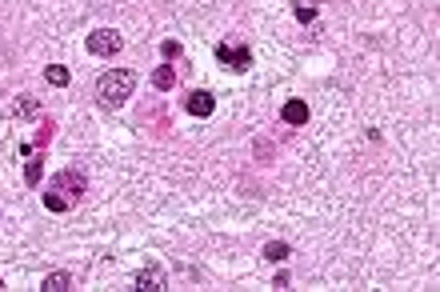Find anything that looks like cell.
<instances>
[{
  "mask_svg": "<svg viewBox=\"0 0 440 292\" xmlns=\"http://www.w3.org/2000/svg\"><path fill=\"white\" fill-rule=\"evenodd\" d=\"M85 49L92 52V56H116V52L124 49V37L116 28H97V32H88Z\"/></svg>",
  "mask_w": 440,
  "mask_h": 292,
  "instance_id": "3",
  "label": "cell"
},
{
  "mask_svg": "<svg viewBox=\"0 0 440 292\" xmlns=\"http://www.w3.org/2000/svg\"><path fill=\"white\" fill-rule=\"evenodd\" d=\"M0 288H4V276H0Z\"/></svg>",
  "mask_w": 440,
  "mask_h": 292,
  "instance_id": "17",
  "label": "cell"
},
{
  "mask_svg": "<svg viewBox=\"0 0 440 292\" xmlns=\"http://www.w3.org/2000/svg\"><path fill=\"white\" fill-rule=\"evenodd\" d=\"M293 13H296L300 25H312L320 16V0H293Z\"/></svg>",
  "mask_w": 440,
  "mask_h": 292,
  "instance_id": "10",
  "label": "cell"
},
{
  "mask_svg": "<svg viewBox=\"0 0 440 292\" xmlns=\"http://www.w3.org/2000/svg\"><path fill=\"white\" fill-rule=\"evenodd\" d=\"M172 85H176V68H172V64H157V68H152V88H157V92H169Z\"/></svg>",
  "mask_w": 440,
  "mask_h": 292,
  "instance_id": "9",
  "label": "cell"
},
{
  "mask_svg": "<svg viewBox=\"0 0 440 292\" xmlns=\"http://www.w3.org/2000/svg\"><path fill=\"white\" fill-rule=\"evenodd\" d=\"M216 61L233 73H248L252 68V49L248 44H216Z\"/></svg>",
  "mask_w": 440,
  "mask_h": 292,
  "instance_id": "4",
  "label": "cell"
},
{
  "mask_svg": "<svg viewBox=\"0 0 440 292\" xmlns=\"http://www.w3.org/2000/svg\"><path fill=\"white\" fill-rule=\"evenodd\" d=\"M44 181V157H40V148H32L25 160V184L28 188H37V184Z\"/></svg>",
  "mask_w": 440,
  "mask_h": 292,
  "instance_id": "8",
  "label": "cell"
},
{
  "mask_svg": "<svg viewBox=\"0 0 440 292\" xmlns=\"http://www.w3.org/2000/svg\"><path fill=\"white\" fill-rule=\"evenodd\" d=\"M184 112L196 116V121H208V116L216 112V97H212L208 88H192V92L184 97Z\"/></svg>",
  "mask_w": 440,
  "mask_h": 292,
  "instance_id": "5",
  "label": "cell"
},
{
  "mask_svg": "<svg viewBox=\"0 0 440 292\" xmlns=\"http://www.w3.org/2000/svg\"><path fill=\"white\" fill-rule=\"evenodd\" d=\"M308 116H312V112H308L305 100H284V109H281V121H284V124H293V128H305Z\"/></svg>",
  "mask_w": 440,
  "mask_h": 292,
  "instance_id": "7",
  "label": "cell"
},
{
  "mask_svg": "<svg viewBox=\"0 0 440 292\" xmlns=\"http://www.w3.org/2000/svg\"><path fill=\"white\" fill-rule=\"evenodd\" d=\"M37 112H40V100L37 97H20V100H16V116H20V121H32Z\"/></svg>",
  "mask_w": 440,
  "mask_h": 292,
  "instance_id": "14",
  "label": "cell"
},
{
  "mask_svg": "<svg viewBox=\"0 0 440 292\" xmlns=\"http://www.w3.org/2000/svg\"><path fill=\"white\" fill-rule=\"evenodd\" d=\"M136 92V73L133 68H112L97 80V104L100 109H121L124 100Z\"/></svg>",
  "mask_w": 440,
  "mask_h": 292,
  "instance_id": "2",
  "label": "cell"
},
{
  "mask_svg": "<svg viewBox=\"0 0 440 292\" xmlns=\"http://www.w3.org/2000/svg\"><path fill=\"white\" fill-rule=\"evenodd\" d=\"M52 128H56V124H52V121H44V124H40V133H37V148H44V145H49Z\"/></svg>",
  "mask_w": 440,
  "mask_h": 292,
  "instance_id": "16",
  "label": "cell"
},
{
  "mask_svg": "<svg viewBox=\"0 0 440 292\" xmlns=\"http://www.w3.org/2000/svg\"><path fill=\"white\" fill-rule=\"evenodd\" d=\"M44 80H49L52 88H64L73 76H68V68H64V64H49V68H44Z\"/></svg>",
  "mask_w": 440,
  "mask_h": 292,
  "instance_id": "13",
  "label": "cell"
},
{
  "mask_svg": "<svg viewBox=\"0 0 440 292\" xmlns=\"http://www.w3.org/2000/svg\"><path fill=\"white\" fill-rule=\"evenodd\" d=\"M164 284H169V272H164L157 260H152V264H145L133 276V288H140V292H157V288H164Z\"/></svg>",
  "mask_w": 440,
  "mask_h": 292,
  "instance_id": "6",
  "label": "cell"
},
{
  "mask_svg": "<svg viewBox=\"0 0 440 292\" xmlns=\"http://www.w3.org/2000/svg\"><path fill=\"white\" fill-rule=\"evenodd\" d=\"M40 288H44V292H64V288H73V276H68L64 268H61V272H49Z\"/></svg>",
  "mask_w": 440,
  "mask_h": 292,
  "instance_id": "12",
  "label": "cell"
},
{
  "mask_svg": "<svg viewBox=\"0 0 440 292\" xmlns=\"http://www.w3.org/2000/svg\"><path fill=\"white\" fill-rule=\"evenodd\" d=\"M160 52H164V61H176V56H181V40H164Z\"/></svg>",
  "mask_w": 440,
  "mask_h": 292,
  "instance_id": "15",
  "label": "cell"
},
{
  "mask_svg": "<svg viewBox=\"0 0 440 292\" xmlns=\"http://www.w3.org/2000/svg\"><path fill=\"white\" fill-rule=\"evenodd\" d=\"M85 193H88L85 172H80V169H64V172H56V176H52L49 193H44V208H49V212H68V208H73Z\"/></svg>",
  "mask_w": 440,
  "mask_h": 292,
  "instance_id": "1",
  "label": "cell"
},
{
  "mask_svg": "<svg viewBox=\"0 0 440 292\" xmlns=\"http://www.w3.org/2000/svg\"><path fill=\"white\" fill-rule=\"evenodd\" d=\"M288 256H293L288 241H269V244H264V260H272V264H284Z\"/></svg>",
  "mask_w": 440,
  "mask_h": 292,
  "instance_id": "11",
  "label": "cell"
}]
</instances>
